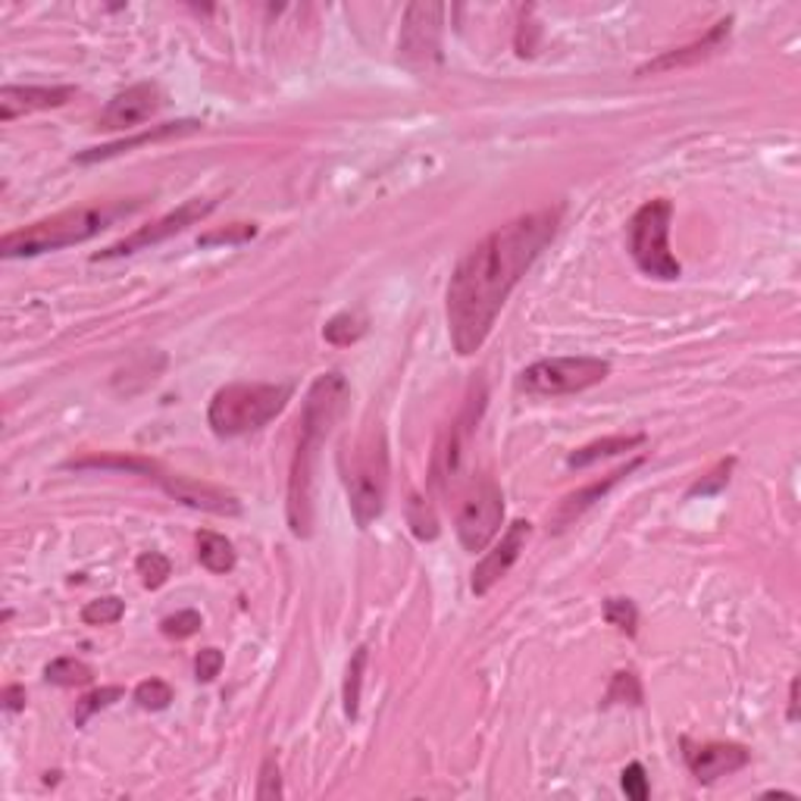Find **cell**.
<instances>
[{
	"label": "cell",
	"instance_id": "cell-1",
	"mask_svg": "<svg viewBox=\"0 0 801 801\" xmlns=\"http://www.w3.org/2000/svg\"><path fill=\"white\" fill-rule=\"evenodd\" d=\"M564 207H545L498 226L467 251L448 282V332L457 354L470 357L492 335L494 320L538 254L555 242Z\"/></svg>",
	"mask_w": 801,
	"mask_h": 801
},
{
	"label": "cell",
	"instance_id": "cell-2",
	"mask_svg": "<svg viewBox=\"0 0 801 801\" xmlns=\"http://www.w3.org/2000/svg\"><path fill=\"white\" fill-rule=\"evenodd\" d=\"M351 398L348 379L342 372H323L304 398L301 413V438L291 460L288 476V526L298 538H308L313 530V470L316 454L323 448L326 435L335 426V420L345 413Z\"/></svg>",
	"mask_w": 801,
	"mask_h": 801
},
{
	"label": "cell",
	"instance_id": "cell-3",
	"mask_svg": "<svg viewBox=\"0 0 801 801\" xmlns=\"http://www.w3.org/2000/svg\"><path fill=\"white\" fill-rule=\"evenodd\" d=\"M142 207L144 201H110V204L63 210L57 216H47V220L32 223V226L7 232L0 238V257H7V260H13V257H38V254H51V251H60V247L82 245V242L101 235L103 229H110L116 220H123V216L142 210Z\"/></svg>",
	"mask_w": 801,
	"mask_h": 801
},
{
	"label": "cell",
	"instance_id": "cell-4",
	"mask_svg": "<svg viewBox=\"0 0 801 801\" xmlns=\"http://www.w3.org/2000/svg\"><path fill=\"white\" fill-rule=\"evenodd\" d=\"M291 389L269 382H232L213 394L207 408V423L220 438H238L257 432L286 411Z\"/></svg>",
	"mask_w": 801,
	"mask_h": 801
},
{
	"label": "cell",
	"instance_id": "cell-5",
	"mask_svg": "<svg viewBox=\"0 0 801 801\" xmlns=\"http://www.w3.org/2000/svg\"><path fill=\"white\" fill-rule=\"evenodd\" d=\"M389 445L382 430H367L351 448V467H345L351 514L360 530L379 520L389 494Z\"/></svg>",
	"mask_w": 801,
	"mask_h": 801
},
{
	"label": "cell",
	"instance_id": "cell-6",
	"mask_svg": "<svg viewBox=\"0 0 801 801\" xmlns=\"http://www.w3.org/2000/svg\"><path fill=\"white\" fill-rule=\"evenodd\" d=\"M486 382L476 379L467 394V404L464 411L454 416L452 423L442 430L438 442H435V452H432V489L442 494V498H452L460 489V476H464V464H467V448H470L472 430L479 423V416L486 411Z\"/></svg>",
	"mask_w": 801,
	"mask_h": 801
},
{
	"label": "cell",
	"instance_id": "cell-7",
	"mask_svg": "<svg viewBox=\"0 0 801 801\" xmlns=\"http://www.w3.org/2000/svg\"><path fill=\"white\" fill-rule=\"evenodd\" d=\"M670 220H674V204L667 198H655V201L642 204L636 216L630 220V254L645 276L660 279V282H674L682 276V267L670 254V242H667Z\"/></svg>",
	"mask_w": 801,
	"mask_h": 801
},
{
	"label": "cell",
	"instance_id": "cell-8",
	"mask_svg": "<svg viewBox=\"0 0 801 801\" xmlns=\"http://www.w3.org/2000/svg\"><path fill=\"white\" fill-rule=\"evenodd\" d=\"M611 376V364L601 357H548L535 360L533 367L520 372L516 386L526 394H576L604 382Z\"/></svg>",
	"mask_w": 801,
	"mask_h": 801
},
{
	"label": "cell",
	"instance_id": "cell-9",
	"mask_svg": "<svg viewBox=\"0 0 801 801\" xmlns=\"http://www.w3.org/2000/svg\"><path fill=\"white\" fill-rule=\"evenodd\" d=\"M504 520V494L492 476L472 482L467 498L457 508V538L467 552H482L492 542Z\"/></svg>",
	"mask_w": 801,
	"mask_h": 801
},
{
	"label": "cell",
	"instance_id": "cell-10",
	"mask_svg": "<svg viewBox=\"0 0 801 801\" xmlns=\"http://www.w3.org/2000/svg\"><path fill=\"white\" fill-rule=\"evenodd\" d=\"M442 3H411L398 38V57L413 69H430L442 60Z\"/></svg>",
	"mask_w": 801,
	"mask_h": 801
},
{
	"label": "cell",
	"instance_id": "cell-11",
	"mask_svg": "<svg viewBox=\"0 0 801 801\" xmlns=\"http://www.w3.org/2000/svg\"><path fill=\"white\" fill-rule=\"evenodd\" d=\"M213 207H216L213 198H204V201H201V198L186 201L182 207H176L173 213H166V216L154 220V223H147V226L135 229L132 235L120 238L116 245H110L107 251H101V254H94L91 260H94V264H101V260H116V257H125V254H138V251H147V247L160 245V242H166V238H173V235L186 232L188 226L201 223L204 216L213 213Z\"/></svg>",
	"mask_w": 801,
	"mask_h": 801
},
{
	"label": "cell",
	"instance_id": "cell-12",
	"mask_svg": "<svg viewBox=\"0 0 801 801\" xmlns=\"http://www.w3.org/2000/svg\"><path fill=\"white\" fill-rule=\"evenodd\" d=\"M530 533H533V526L526 520H514L508 526V533L501 535V542L494 545L492 552H486V557L472 567V596H489L494 586L511 574V567L520 560L526 542H530Z\"/></svg>",
	"mask_w": 801,
	"mask_h": 801
},
{
	"label": "cell",
	"instance_id": "cell-13",
	"mask_svg": "<svg viewBox=\"0 0 801 801\" xmlns=\"http://www.w3.org/2000/svg\"><path fill=\"white\" fill-rule=\"evenodd\" d=\"M160 107H164V88H160V85L157 82L132 85V88L120 91L113 101L103 107L94 129H103V132L135 129V125L144 123V120H151Z\"/></svg>",
	"mask_w": 801,
	"mask_h": 801
},
{
	"label": "cell",
	"instance_id": "cell-14",
	"mask_svg": "<svg viewBox=\"0 0 801 801\" xmlns=\"http://www.w3.org/2000/svg\"><path fill=\"white\" fill-rule=\"evenodd\" d=\"M157 482L164 486V492L169 498H176L179 504H188L194 511H204V514H216V516H238L242 514V504L238 498L220 486H210V482H201V479H191V476H182V472H169L164 470L157 476Z\"/></svg>",
	"mask_w": 801,
	"mask_h": 801
},
{
	"label": "cell",
	"instance_id": "cell-15",
	"mask_svg": "<svg viewBox=\"0 0 801 801\" xmlns=\"http://www.w3.org/2000/svg\"><path fill=\"white\" fill-rule=\"evenodd\" d=\"M76 98L73 85H3L0 88V123H13L29 113L54 110Z\"/></svg>",
	"mask_w": 801,
	"mask_h": 801
},
{
	"label": "cell",
	"instance_id": "cell-16",
	"mask_svg": "<svg viewBox=\"0 0 801 801\" xmlns=\"http://www.w3.org/2000/svg\"><path fill=\"white\" fill-rule=\"evenodd\" d=\"M686 764L692 770V777L699 782H717L720 777H730L742 767H748L752 752L736 742H704V745H692L686 739Z\"/></svg>",
	"mask_w": 801,
	"mask_h": 801
},
{
	"label": "cell",
	"instance_id": "cell-17",
	"mask_svg": "<svg viewBox=\"0 0 801 801\" xmlns=\"http://www.w3.org/2000/svg\"><path fill=\"white\" fill-rule=\"evenodd\" d=\"M730 32H733V16L720 20L711 25V32H704V38L692 44H682L674 51H664L660 57L648 60L645 66H638L636 76H658V73H674V69H686V66H696V63L714 57L717 51H723V44L730 42Z\"/></svg>",
	"mask_w": 801,
	"mask_h": 801
},
{
	"label": "cell",
	"instance_id": "cell-18",
	"mask_svg": "<svg viewBox=\"0 0 801 801\" xmlns=\"http://www.w3.org/2000/svg\"><path fill=\"white\" fill-rule=\"evenodd\" d=\"M198 129H204V123H198V120H179V123L151 125V129H144L138 135H129V138H120V142H110L103 144V147H88V151H82L76 160H79V164H101V160H110V157H120L125 151H135V147H142V144L191 135V132H198Z\"/></svg>",
	"mask_w": 801,
	"mask_h": 801
},
{
	"label": "cell",
	"instance_id": "cell-19",
	"mask_svg": "<svg viewBox=\"0 0 801 801\" xmlns=\"http://www.w3.org/2000/svg\"><path fill=\"white\" fill-rule=\"evenodd\" d=\"M638 467H642V457L630 460V464H626V467H620V470L608 472L604 479H598V482H592V486H586V489H579V492L567 494V498L560 501V508L555 511V516H552L555 530H564V526H570L576 516L586 514V511H589V508H592L596 501H601L604 494L614 489V486L620 482V479H623V476H630V472L638 470Z\"/></svg>",
	"mask_w": 801,
	"mask_h": 801
},
{
	"label": "cell",
	"instance_id": "cell-20",
	"mask_svg": "<svg viewBox=\"0 0 801 801\" xmlns=\"http://www.w3.org/2000/svg\"><path fill=\"white\" fill-rule=\"evenodd\" d=\"M66 470H120L157 479L164 472V464H157L154 457H138V454H88V457L66 460Z\"/></svg>",
	"mask_w": 801,
	"mask_h": 801
},
{
	"label": "cell",
	"instance_id": "cell-21",
	"mask_svg": "<svg viewBox=\"0 0 801 801\" xmlns=\"http://www.w3.org/2000/svg\"><path fill=\"white\" fill-rule=\"evenodd\" d=\"M638 445H645V435L642 432H636V435H604V438H596V442L576 448L567 457V467L570 470H586V467H592L598 460H608V457H616V454L633 452Z\"/></svg>",
	"mask_w": 801,
	"mask_h": 801
},
{
	"label": "cell",
	"instance_id": "cell-22",
	"mask_svg": "<svg viewBox=\"0 0 801 801\" xmlns=\"http://www.w3.org/2000/svg\"><path fill=\"white\" fill-rule=\"evenodd\" d=\"M194 545H198L201 567H207L210 574H229V570H235V548H232V542H229L226 535L204 530V533H198Z\"/></svg>",
	"mask_w": 801,
	"mask_h": 801
},
{
	"label": "cell",
	"instance_id": "cell-23",
	"mask_svg": "<svg viewBox=\"0 0 801 801\" xmlns=\"http://www.w3.org/2000/svg\"><path fill=\"white\" fill-rule=\"evenodd\" d=\"M44 679L60 689H76V686H88L94 679V670L79 658H57L44 667Z\"/></svg>",
	"mask_w": 801,
	"mask_h": 801
},
{
	"label": "cell",
	"instance_id": "cell-24",
	"mask_svg": "<svg viewBox=\"0 0 801 801\" xmlns=\"http://www.w3.org/2000/svg\"><path fill=\"white\" fill-rule=\"evenodd\" d=\"M364 332H367V323L357 313H338L323 326V338L332 342V345H338V348H348Z\"/></svg>",
	"mask_w": 801,
	"mask_h": 801
},
{
	"label": "cell",
	"instance_id": "cell-25",
	"mask_svg": "<svg viewBox=\"0 0 801 801\" xmlns=\"http://www.w3.org/2000/svg\"><path fill=\"white\" fill-rule=\"evenodd\" d=\"M125 689L120 686H103V689H94V692H88L85 699L76 701V711H73V720H76V726H85L91 714H98L103 708H110V704H116V701L123 699Z\"/></svg>",
	"mask_w": 801,
	"mask_h": 801
},
{
	"label": "cell",
	"instance_id": "cell-26",
	"mask_svg": "<svg viewBox=\"0 0 801 801\" xmlns=\"http://www.w3.org/2000/svg\"><path fill=\"white\" fill-rule=\"evenodd\" d=\"M125 614V601L116 596H103L88 601L82 608V623L88 626H110V623H120Z\"/></svg>",
	"mask_w": 801,
	"mask_h": 801
},
{
	"label": "cell",
	"instance_id": "cell-27",
	"mask_svg": "<svg viewBox=\"0 0 801 801\" xmlns=\"http://www.w3.org/2000/svg\"><path fill=\"white\" fill-rule=\"evenodd\" d=\"M733 467H736V457L720 460L714 470L704 472L701 479H696V482L689 486L686 498H711V494H720L726 486H730V472H733Z\"/></svg>",
	"mask_w": 801,
	"mask_h": 801
},
{
	"label": "cell",
	"instance_id": "cell-28",
	"mask_svg": "<svg viewBox=\"0 0 801 801\" xmlns=\"http://www.w3.org/2000/svg\"><path fill=\"white\" fill-rule=\"evenodd\" d=\"M364 667H367V648L360 645L354 652V658L348 664V677H345V714L351 720L357 717V708H360V686H364Z\"/></svg>",
	"mask_w": 801,
	"mask_h": 801
},
{
	"label": "cell",
	"instance_id": "cell-29",
	"mask_svg": "<svg viewBox=\"0 0 801 801\" xmlns=\"http://www.w3.org/2000/svg\"><path fill=\"white\" fill-rule=\"evenodd\" d=\"M408 523H411L413 535H416L420 542H432V538L438 535V520L432 514L430 501L420 498V494H413L411 501H408Z\"/></svg>",
	"mask_w": 801,
	"mask_h": 801
},
{
	"label": "cell",
	"instance_id": "cell-30",
	"mask_svg": "<svg viewBox=\"0 0 801 801\" xmlns=\"http://www.w3.org/2000/svg\"><path fill=\"white\" fill-rule=\"evenodd\" d=\"M135 570L142 576L144 589H160L166 579L173 576V564H169V557L160 555V552H144V555L135 560Z\"/></svg>",
	"mask_w": 801,
	"mask_h": 801
},
{
	"label": "cell",
	"instance_id": "cell-31",
	"mask_svg": "<svg viewBox=\"0 0 801 801\" xmlns=\"http://www.w3.org/2000/svg\"><path fill=\"white\" fill-rule=\"evenodd\" d=\"M251 238H257V226H254V223H232V226H226V229H213V232H204V235L198 238V245L201 247H216V245L238 247V245H247Z\"/></svg>",
	"mask_w": 801,
	"mask_h": 801
},
{
	"label": "cell",
	"instance_id": "cell-32",
	"mask_svg": "<svg viewBox=\"0 0 801 801\" xmlns=\"http://www.w3.org/2000/svg\"><path fill=\"white\" fill-rule=\"evenodd\" d=\"M611 704H642V682L633 670H620L611 679V689L604 696V708Z\"/></svg>",
	"mask_w": 801,
	"mask_h": 801
},
{
	"label": "cell",
	"instance_id": "cell-33",
	"mask_svg": "<svg viewBox=\"0 0 801 801\" xmlns=\"http://www.w3.org/2000/svg\"><path fill=\"white\" fill-rule=\"evenodd\" d=\"M173 701V686L164 679H144L135 686V704L142 711H164Z\"/></svg>",
	"mask_w": 801,
	"mask_h": 801
},
{
	"label": "cell",
	"instance_id": "cell-34",
	"mask_svg": "<svg viewBox=\"0 0 801 801\" xmlns=\"http://www.w3.org/2000/svg\"><path fill=\"white\" fill-rule=\"evenodd\" d=\"M604 620H608L611 626H616L620 633L636 636L638 611L630 598H608V601H604Z\"/></svg>",
	"mask_w": 801,
	"mask_h": 801
},
{
	"label": "cell",
	"instance_id": "cell-35",
	"mask_svg": "<svg viewBox=\"0 0 801 801\" xmlns=\"http://www.w3.org/2000/svg\"><path fill=\"white\" fill-rule=\"evenodd\" d=\"M201 626H204V616L198 614V611H179V614L166 616L164 623H160V633L166 638L182 642V638H191L194 633H201Z\"/></svg>",
	"mask_w": 801,
	"mask_h": 801
},
{
	"label": "cell",
	"instance_id": "cell-36",
	"mask_svg": "<svg viewBox=\"0 0 801 801\" xmlns=\"http://www.w3.org/2000/svg\"><path fill=\"white\" fill-rule=\"evenodd\" d=\"M620 786H623L626 799H633V801H645L648 796H652V786H648V777H645V767H642L638 760H633V764L623 770Z\"/></svg>",
	"mask_w": 801,
	"mask_h": 801
},
{
	"label": "cell",
	"instance_id": "cell-37",
	"mask_svg": "<svg viewBox=\"0 0 801 801\" xmlns=\"http://www.w3.org/2000/svg\"><path fill=\"white\" fill-rule=\"evenodd\" d=\"M279 796H282V777H279V764H276V758L269 755V758L264 760V767H260L257 799L269 801V799H279Z\"/></svg>",
	"mask_w": 801,
	"mask_h": 801
},
{
	"label": "cell",
	"instance_id": "cell-38",
	"mask_svg": "<svg viewBox=\"0 0 801 801\" xmlns=\"http://www.w3.org/2000/svg\"><path fill=\"white\" fill-rule=\"evenodd\" d=\"M220 670H223V652L220 648L198 652V658H194V677H198V682H213V679L220 677Z\"/></svg>",
	"mask_w": 801,
	"mask_h": 801
},
{
	"label": "cell",
	"instance_id": "cell-39",
	"mask_svg": "<svg viewBox=\"0 0 801 801\" xmlns=\"http://www.w3.org/2000/svg\"><path fill=\"white\" fill-rule=\"evenodd\" d=\"M3 708L10 711V714H16L25 708V689L22 686H7L3 689Z\"/></svg>",
	"mask_w": 801,
	"mask_h": 801
},
{
	"label": "cell",
	"instance_id": "cell-40",
	"mask_svg": "<svg viewBox=\"0 0 801 801\" xmlns=\"http://www.w3.org/2000/svg\"><path fill=\"white\" fill-rule=\"evenodd\" d=\"M789 720H799V679L789 682Z\"/></svg>",
	"mask_w": 801,
	"mask_h": 801
}]
</instances>
